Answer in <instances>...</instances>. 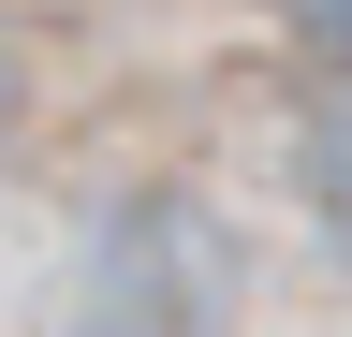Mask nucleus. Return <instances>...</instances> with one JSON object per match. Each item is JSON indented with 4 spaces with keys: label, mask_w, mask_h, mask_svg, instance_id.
Returning <instances> with one entry per match:
<instances>
[{
    "label": "nucleus",
    "mask_w": 352,
    "mask_h": 337,
    "mask_svg": "<svg viewBox=\"0 0 352 337\" xmlns=\"http://www.w3.org/2000/svg\"><path fill=\"white\" fill-rule=\"evenodd\" d=\"M294 30H308V45H323L338 73H352V0H294Z\"/></svg>",
    "instance_id": "7ed1b4c3"
},
{
    "label": "nucleus",
    "mask_w": 352,
    "mask_h": 337,
    "mask_svg": "<svg viewBox=\"0 0 352 337\" xmlns=\"http://www.w3.org/2000/svg\"><path fill=\"white\" fill-rule=\"evenodd\" d=\"M308 205H323V220L352 235V103L323 117V132H308Z\"/></svg>",
    "instance_id": "f03ea898"
},
{
    "label": "nucleus",
    "mask_w": 352,
    "mask_h": 337,
    "mask_svg": "<svg viewBox=\"0 0 352 337\" xmlns=\"http://www.w3.org/2000/svg\"><path fill=\"white\" fill-rule=\"evenodd\" d=\"M0 117H15V59H0Z\"/></svg>",
    "instance_id": "20e7f679"
},
{
    "label": "nucleus",
    "mask_w": 352,
    "mask_h": 337,
    "mask_svg": "<svg viewBox=\"0 0 352 337\" xmlns=\"http://www.w3.org/2000/svg\"><path fill=\"white\" fill-rule=\"evenodd\" d=\"M74 337H235V235L191 191H132L88 235L74 279Z\"/></svg>",
    "instance_id": "f257e3e1"
}]
</instances>
